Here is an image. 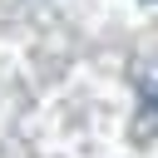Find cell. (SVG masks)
<instances>
[{
    "mask_svg": "<svg viewBox=\"0 0 158 158\" xmlns=\"http://www.w3.org/2000/svg\"><path fill=\"white\" fill-rule=\"evenodd\" d=\"M138 89H143V114L158 123V74H143V79H138Z\"/></svg>",
    "mask_w": 158,
    "mask_h": 158,
    "instance_id": "cell-1",
    "label": "cell"
}]
</instances>
